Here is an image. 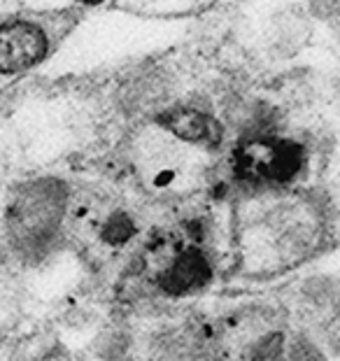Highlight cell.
<instances>
[{"mask_svg":"<svg viewBox=\"0 0 340 361\" xmlns=\"http://www.w3.org/2000/svg\"><path fill=\"white\" fill-rule=\"evenodd\" d=\"M66 187L56 180H40L24 187L10 205L7 224L14 243L21 247H44L63 219Z\"/></svg>","mask_w":340,"mask_h":361,"instance_id":"6da1fadb","label":"cell"},{"mask_svg":"<svg viewBox=\"0 0 340 361\" xmlns=\"http://www.w3.org/2000/svg\"><path fill=\"white\" fill-rule=\"evenodd\" d=\"M305 168V149L284 137H252L236 152V173L247 182L287 184Z\"/></svg>","mask_w":340,"mask_h":361,"instance_id":"7a4b0ae2","label":"cell"},{"mask_svg":"<svg viewBox=\"0 0 340 361\" xmlns=\"http://www.w3.org/2000/svg\"><path fill=\"white\" fill-rule=\"evenodd\" d=\"M47 54V35L28 21L0 26V73L14 75L40 63Z\"/></svg>","mask_w":340,"mask_h":361,"instance_id":"3957f363","label":"cell"},{"mask_svg":"<svg viewBox=\"0 0 340 361\" xmlns=\"http://www.w3.org/2000/svg\"><path fill=\"white\" fill-rule=\"evenodd\" d=\"M212 280V264L203 250L184 247L175 255V259L157 275L159 289L166 296L180 298L191 291H198Z\"/></svg>","mask_w":340,"mask_h":361,"instance_id":"277c9868","label":"cell"},{"mask_svg":"<svg viewBox=\"0 0 340 361\" xmlns=\"http://www.w3.org/2000/svg\"><path fill=\"white\" fill-rule=\"evenodd\" d=\"M161 124L168 133L184 142L198 145V147H214L221 140V126L217 124V119L198 110H175L166 114Z\"/></svg>","mask_w":340,"mask_h":361,"instance_id":"5b68a950","label":"cell"},{"mask_svg":"<svg viewBox=\"0 0 340 361\" xmlns=\"http://www.w3.org/2000/svg\"><path fill=\"white\" fill-rule=\"evenodd\" d=\"M98 235H100V240H103L105 245H110V247H121V245L133 240L135 221L128 212L117 210V212H112L103 224H100Z\"/></svg>","mask_w":340,"mask_h":361,"instance_id":"8992f818","label":"cell"},{"mask_svg":"<svg viewBox=\"0 0 340 361\" xmlns=\"http://www.w3.org/2000/svg\"><path fill=\"white\" fill-rule=\"evenodd\" d=\"M284 361H324V352L308 336H296L284 343Z\"/></svg>","mask_w":340,"mask_h":361,"instance_id":"52a82bcc","label":"cell"},{"mask_svg":"<svg viewBox=\"0 0 340 361\" xmlns=\"http://www.w3.org/2000/svg\"><path fill=\"white\" fill-rule=\"evenodd\" d=\"M82 3H84V5H100L103 0H82Z\"/></svg>","mask_w":340,"mask_h":361,"instance_id":"ba28073f","label":"cell"}]
</instances>
